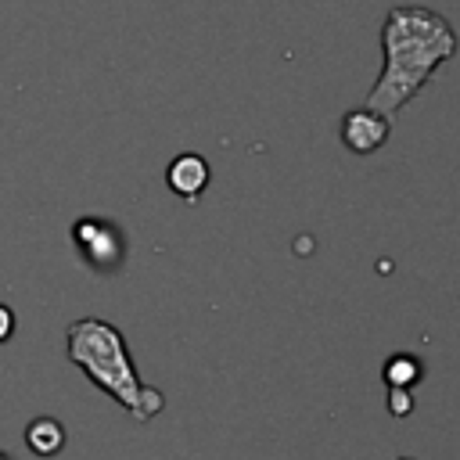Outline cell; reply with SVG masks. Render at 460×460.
Wrapping results in <instances>:
<instances>
[{"instance_id": "cell-8", "label": "cell", "mask_w": 460, "mask_h": 460, "mask_svg": "<svg viewBox=\"0 0 460 460\" xmlns=\"http://www.w3.org/2000/svg\"><path fill=\"white\" fill-rule=\"evenodd\" d=\"M388 399H392V417H406L413 410V399H410V388H388Z\"/></svg>"}, {"instance_id": "cell-10", "label": "cell", "mask_w": 460, "mask_h": 460, "mask_svg": "<svg viewBox=\"0 0 460 460\" xmlns=\"http://www.w3.org/2000/svg\"><path fill=\"white\" fill-rule=\"evenodd\" d=\"M0 460H14V456H11V453H4V449H0Z\"/></svg>"}, {"instance_id": "cell-1", "label": "cell", "mask_w": 460, "mask_h": 460, "mask_svg": "<svg viewBox=\"0 0 460 460\" xmlns=\"http://www.w3.org/2000/svg\"><path fill=\"white\" fill-rule=\"evenodd\" d=\"M456 50L460 40L446 14L420 4L388 7L381 22V75L367 93V108L385 119L399 115Z\"/></svg>"}, {"instance_id": "cell-6", "label": "cell", "mask_w": 460, "mask_h": 460, "mask_svg": "<svg viewBox=\"0 0 460 460\" xmlns=\"http://www.w3.org/2000/svg\"><path fill=\"white\" fill-rule=\"evenodd\" d=\"M65 424L58 420V417H32L29 424H25V446H29V453H36V456H58L61 449H65Z\"/></svg>"}, {"instance_id": "cell-5", "label": "cell", "mask_w": 460, "mask_h": 460, "mask_svg": "<svg viewBox=\"0 0 460 460\" xmlns=\"http://www.w3.org/2000/svg\"><path fill=\"white\" fill-rule=\"evenodd\" d=\"M208 162L201 158V155H194V151H183V155H176L172 162H169V169H165V183H169V190L176 194V198H183V201H194L205 187H208Z\"/></svg>"}, {"instance_id": "cell-2", "label": "cell", "mask_w": 460, "mask_h": 460, "mask_svg": "<svg viewBox=\"0 0 460 460\" xmlns=\"http://www.w3.org/2000/svg\"><path fill=\"white\" fill-rule=\"evenodd\" d=\"M65 341H68V359L101 388L108 392L133 420H151L162 413L165 395L151 385L140 381L126 338L115 323L101 320V316H83L72 320L65 327Z\"/></svg>"}, {"instance_id": "cell-9", "label": "cell", "mask_w": 460, "mask_h": 460, "mask_svg": "<svg viewBox=\"0 0 460 460\" xmlns=\"http://www.w3.org/2000/svg\"><path fill=\"white\" fill-rule=\"evenodd\" d=\"M11 334H14V313L0 302V341H7Z\"/></svg>"}, {"instance_id": "cell-7", "label": "cell", "mask_w": 460, "mask_h": 460, "mask_svg": "<svg viewBox=\"0 0 460 460\" xmlns=\"http://www.w3.org/2000/svg\"><path fill=\"white\" fill-rule=\"evenodd\" d=\"M385 381H388V388H410V385L420 381V363L413 356L399 352L385 363Z\"/></svg>"}, {"instance_id": "cell-4", "label": "cell", "mask_w": 460, "mask_h": 460, "mask_svg": "<svg viewBox=\"0 0 460 460\" xmlns=\"http://www.w3.org/2000/svg\"><path fill=\"white\" fill-rule=\"evenodd\" d=\"M388 133H392V119H385L381 111L374 108H352L345 111L341 119V144L352 151V155H374L388 144Z\"/></svg>"}, {"instance_id": "cell-3", "label": "cell", "mask_w": 460, "mask_h": 460, "mask_svg": "<svg viewBox=\"0 0 460 460\" xmlns=\"http://www.w3.org/2000/svg\"><path fill=\"white\" fill-rule=\"evenodd\" d=\"M72 244L79 252V259L97 270V273H111L122 266L126 259V237L111 219L101 216H83L72 223Z\"/></svg>"}]
</instances>
